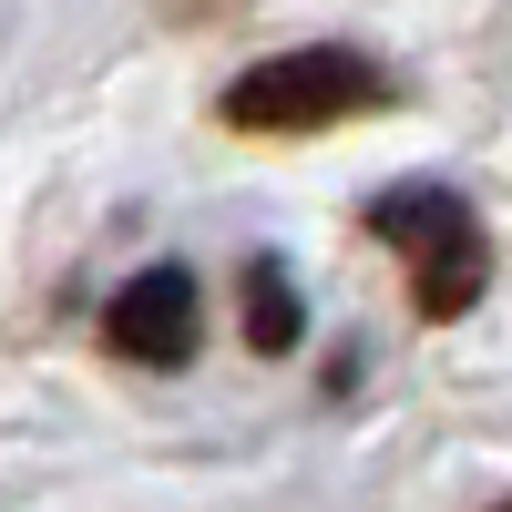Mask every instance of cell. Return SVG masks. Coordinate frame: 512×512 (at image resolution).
I'll return each mask as SVG.
<instances>
[{"label": "cell", "instance_id": "cell-3", "mask_svg": "<svg viewBox=\"0 0 512 512\" xmlns=\"http://www.w3.org/2000/svg\"><path fill=\"white\" fill-rule=\"evenodd\" d=\"M103 338L123 359H144V369H175L195 349V277L185 267H144L134 287L103 308Z\"/></svg>", "mask_w": 512, "mask_h": 512}, {"label": "cell", "instance_id": "cell-5", "mask_svg": "<svg viewBox=\"0 0 512 512\" xmlns=\"http://www.w3.org/2000/svg\"><path fill=\"white\" fill-rule=\"evenodd\" d=\"M502 512H512V502H502Z\"/></svg>", "mask_w": 512, "mask_h": 512}, {"label": "cell", "instance_id": "cell-2", "mask_svg": "<svg viewBox=\"0 0 512 512\" xmlns=\"http://www.w3.org/2000/svg\"><path fill=\"white\" fill-rule=\"evenodd\" d=\"M369 236L410 267V308L420 318H472L492 287V236L451 185H390L369 205Z\"/></svg>", "mask_w": 512, "mask_h": 512}, {"label": "cell", "instance_id": "cell-1", "mask_svg": "<svg viewBox=\"0 0 512 512\" xmlns=\"http://www.w3.org/2000/svg\"><path fill=\"white\" fill-rule=\"evenodd\" d=\"M400 103V82L379 72L369 52H349V41H318V52H277V62H256L226 82V123L236 134H328V123H349V113H390Z\"/></svg>", "mask_w": 512, "mask_h": 512}, {"label": "cell", "instance_id": "cell-4", "mask_svg": "<svg viewBox=\"0 0 512 512\" xmlns=\"http://www.w3.org/2000/svg\"><path fill=\"white\" fill-rule=\"evenodd\" d=\"M297 328H308V308H297L287 267L256 256V267H246V338H256V349H297Z\"/></svg>", "mask_w": 512, "mask_h": 512}]
</instances>
